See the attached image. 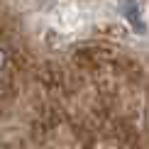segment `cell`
I'll list each match as a JSON object with an SVG mask.
<instances>
[{"mask_svg": "<svg viewBox=\"0 0 149 149\" xmlns=\"http://www.w3.org/2000/svg\"><path fill=\"white\" fill-rule=\"evenodd\" d=\"M125 15L130 17V22H132V27L137 29V32H142V29H144V22H142V17H139V5L134 3V0H127Z\"/></svg>", "mask_w": 149, "mask_h": 149, "instance_id": "1", "label": "cell"}, {"mask_svg": "<svg viewBox=\"0 0 149 149\" xmlns=\"http://www.w3.org/2000/svg\"><path fill=\"white\" fill-rule=\"evenodd\" d=\"M5 64H8V56H5V52H3V49H0V71L5 69Z\"/></svg>", "mask_w": 149, "mask_h": 149, "instance_id": "2", "label": "cell"}]
</instances>
